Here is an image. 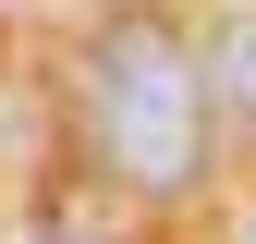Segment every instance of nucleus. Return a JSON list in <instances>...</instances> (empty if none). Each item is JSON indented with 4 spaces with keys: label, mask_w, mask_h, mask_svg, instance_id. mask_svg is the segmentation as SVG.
<instances>
[{
    "label": "nucleus",
    "mask_w": 256,
    "mask_h": 244,
    "mask_svg": "<svg viewBox=\"0 0 256 244\" xmlns=\"http://www.w3.org/2000/svg\"><path fill=\"white\" fill-rule=\"evenodd\" d=\"M86 110H98V146L134 196H183L208 159V61L171 12H110L86 37Z\"/></svg>",
    "instance_id": "f257e3e1"
},
{
    "label": "nucleus",
    "mask_w": 256,
    "mask_h": 244,
    "mask_svg": "<svg viewBox=\"0 0 256 244\" xmlns=\"http://www.w3.org/2000/svg\"><path fill=\"white\" fill-rule=\"evenodd\" d=\"M208 98L244 122V146H256V12H232L220 24V49H208Z\"/></svg>",
    "instance_id": "f03ea898"
},
{
    "label": "nucleus",
    "mask_w": 256,
    "mask_h": 244,
    "mask_svg": "<svg viewBox=\"0 0 256 244\" xmlns=\"http://www.w3.org/2000/svg\"><path fill=\"white\" fill-rule=\"evenodd\" d=\"M244 244H256V220H244Z\"/></svg>",
    "instance_id": "7ed1b4c3"
}]
</instances>
